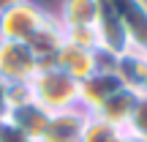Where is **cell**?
<instances>
[{"label":"cell","mask_w":147,"mask_h":142,"mask_svg":"<svg viewBox=\"0 0 147 142\" xmlns=\"http://www.w3.org/2000/svg\"><path fill=\"white\" fill-rule=\"evenodd\" d=\"M27 90H30V99L52 115L79 107V82L71 79L65 71H60L57 66H41L36 77L27 82Z\"/></svg>","instance_id":"6da1fadb"},{"label":"cell","mask_w":147,"mask_h":142,"mask_svg":"<svg viewBox=\"0 0 147 142\" xmlns=\"http://www.w3.org/2000/svg\"><path fill=\"white\" fill-rule=\"evenodd\" d=\"M38 69L41 63L25 41L0 38V77L8 85H27Z\"/></svg>","instance_id":"7a4b0ae2"},{"label":"cell","mask_w":147,"mask_h":142,"mask_svg":"<svg viewBox=\"0 0 147 142\" xmlns=\"http://www.w3.org/2000/svg\"><path fill=\"white\" fill-rule=\"evenodd\" d=\"M52 66H57L60 71H65L71 79H76V82H84V79H90L95 71H101L104 66H115V58H109V55H104V52H90V49H82V47H76V44L63 41V47L57 49Z\"/></svg>","instance_id":"3957f363"},{"label":"cell","mask_w":147,"mask_h":142,"mask_svg":"<svg viewBox=\"0 0 147 142\" xmlns=\"http://www.w3.org/2000/svg\"><path fill=\"white\" fill-rule=\"evenodd\" d=\"M49 16L44 14L41 8L25 0V3L8 8L5 14H0V38H8V41H30L38 30L44 27Z\"/></svg>","instance_id":"277c9868"},{"label":"cell","mask_w":147,"mask_h":142,"mask_svg":"<svg viewBox=\"0 0 147 142\" xmlns=\"http://www.w3.org/2000/svg\"><path fill=\"white\" fill-rule=\"evenodd\" d=\"M120 88H123V79H120V74L115 71V66H104V69L95 71L90 79L79 82V107L93 115V112L98 109L109 96H115Z\"/></svg>","instance_id":"5b68a950"},{"label":"cell","mask_w":147,"mask_h":142,"mask_svg":"<svg viewBox=\"0 0 147 142\" xmlns=\"http://www.w3.org/2000/svg\"><path fill=\"white\" fill-rule=\"evenodd\" d=\"M128 33L131 49L147 55V3L144 0H106Z\"/></svg>","instance_id":"8992f818"},{"label":"cell","mask_w":147,"mask_h":142,"mask_svg":"<svg viewBox=\"0 0 147 142\" xmlns=\"http://www.w3.org/2000/svg\"><path fill=\"white\" fill-rule=\"evenodd\" d=\"M95 30H98V41H101V52L109 55V58H120L131 49V41H128V33L123 27L120 16L112 11V5L106 0H101V11L98 19H95Z\"/></svg>","instance_id":"52a82bcc"},{"label":"cell","mask_w":147,"mask_h":142,"mask_svg":"<svg viewBox=\"0 0 147 142\" xmlns=\"http://www.w3.org/2000/svg\"><path fill=\"white\" fill-rule=\"evenodd\" d=\"M87 120H90V112H84L82 107L65 109V112H55L49 118L47 131L41 134L38 142H82Z\"/></svg>","instance_id":"ba28073f"},{"label":"cell","mask_w":147,"mask_h":142,"mask_svg":"<svg viewBox=\"0 0 147 142\" xmlns=\"http://www.w3.org/2000/svg\"><path fill=\"white\" fill-rule=\"evenodd\" d=\"M5 118H8L22 134H27L33 142H38V139H41V134L47 131V126H49L52 112H47L41 104H36L33 99H25V101L11 104V109H8V115H5Z\"/></svg>","instance_id":"9c48e42d"},{"label":"cell","mask_w":147,"mask_h":142,"mask_svg":"<svg viewBox=\"0 0 147 142\" xmlns=\"http://www.w3.org/2000/svg\"><path fill=\"white\" fill-rule=\"evenodd\" d=\"M136 101H139V93L123 85L115 96H109V99L93 112V118H98V120H104V123H109V126L125 131L128 120H131L134 109H136Z\"/></svg>","instance_id":"30bf717a"},{"label":"cell","mask_w":147,"mask_h":142,"mask_svg":"<svg viewBox=\"0 0 147 142\" xmlns=\"http://www.w3.org/2000/svg\"><path fill=\"white\" fill-rule=\"evenodd\" d=\"M115 71L120 74L125 88L136 90L139 96H147V55L128 49L125 55L115 58Z\"/></svg>","instance_id":"8fae6325"},{"label":"cell","mask_w":147,"mask_h":142,"mask_svg":"<svg viewBox=\"0 0 147 142\" xmlns=\"http://www.w3.org/2000/svg\"><path fill=\"white\" fill-rule=\"evenodd\" d=\"M27 47L33 49V55L38 58L41 66H52L57 49L63 47V27H60V22L49 16V19L44 22V27L27 41Z\"/></svg>","instance_id":"7c38bea8"},{"label":"cell","mask_w":147,"mask_h":142,"mask_svg":"<svg viewBox=\"0 0 147 142\" xmlns=\"http://www.w3.org/2000/svg\"><path fill=\"white\" fill-rule=\"evenodd\" d=\"M101 11V0H63L60 5V27H82V25H95Z\"/></svg>","instance_id":"4fadbf2b"},{"label":"cell","mask_w":147,"mask_h":142,"mask_svg":"<svg viewBox=\"0 0 147 142\" xmlns=\"http://www.w3.org/2000/svg\"><path fill=\"white\" fill-rule=\"evenodd\" d=\"M63 41L76 44L82 49L90 52H101V41H98V30L95 25H82V27H63Z\"/></svg>","instance_id":"5bb4252c"},{"label":"cell","mask_w":147,"mask_h":142,"mask_svg":"<svg viewBox=\"0 0 147 142\" xmlns=\"http://www.w3.org/2000/svg\"><path fill=\"white\" fill-rule=\"evenodd\" d=\"M82 142H123V131L90 115L87 126H84V134H82Z\"/></svg>","instance_id":"9a60e30c"},{"label":"cell","mask_w":147,"mask_h":142,"mask_svg":"<svg viewBox=\"0 0 147 142\" xmlns=\"http://www.w3.org/2000/svg\"><path fill=\"white\" fill-rule=\"evenodd\" d=\"M125 131L134 134V137H139L142 142H147V96H139L136 109H134V115H131V120H128Z\"/></svg>","instance_id":"2e32d148"},{"label":"cell","mask_w":147,"mask_h":142,"mask_svg":"<svg viewBox=\"0 0 147 142\" xmlns=\"http://www.w3.org/2000/svg\"><path fill=\"white\" fill-rule=\"evenodd\" d=\"M0 142H33V139L22 134L8 118H0Z\"/></svg>","instance_id":"e0dca14e"},{"label":"cell","mask_w":147,"mask_h":142,"mask_svg":"<svg viewBox=\"0 0 147 142\" xmlns=\"http://www.w3.org/2000/svg\"><path fill=\"white\" fill-rule=\"evenodd\" d=\"M11 109V85L0 77V118H5Z\"/></svg>","instance_id":"ac0fdd59"},{"label":"cell","mask_w":147,"mask_h":142,"mask_svg":"<svg viewBox=\"0 0 147 142\" xmlns=\"http://www.w3.org/2000/svg\"><path fill=\"white\" fill-rule=\"evenodd\" d=\"M19 3H25V0H0V14H5L8 8H14V5H19Z\"/></svg>","instance_id":"d6986e66"},{"label":"cell","mask_w":147,"mask_h":142,"mask_svg":"<svg viewBox=\"0 0 147 142\" xmlns=\"http://www.w3.org/2000/svg\"><path fill=\"white\" fill-rule=\"evenodd\" d=\"M123 142H142V139L134 137V134H128V131H123Z\"/></svg>","instance_id":"ffe728a7"}]
</instances>
